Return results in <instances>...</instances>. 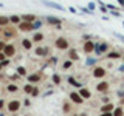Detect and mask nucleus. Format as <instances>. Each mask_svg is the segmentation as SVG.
I'll list each match as a JSON object with an SVG mask.
<instances>
[{"label":"nucleus","instance_id":"nucleus-6","mask_svg":"<svg viewBox=\"0 0 124 116\" xmlns=\"http://www.w3.org/2000/svg\"><path fill=\"white\" fill-rule=\"evenodd\" d=\"M19 108H20V102H19L17 99L11 101V102L8 104V110H9V111H17Z\"/></svg>","mask_w":124,"mask_h":116},{"label":"nucleus","instance_id":"nucleus-36","mask_svg":"<svg viewBox=\"0 0 124 116\" xmlns=\"http://www.w3.org/2000/svg\"><path fill=\"white\" fill-rule=\"evenodd\" d=\"M123 60H124V56H123Z\"/></svg>","mask_w":124,"mask_h":116},{"label":"nucleus","instance_id":"nucleus-37","mask_svg":"<svg viewBox=\"0 0 124 116\" xmlns=\"http://www.w3.org/2000/svg\"><path fill=\"white\" fill-rule=\"evenodd\" d=\"M75 116H76V115H75Z\"/></svg>","mask_w":124,"mask_h":116},{"label":"nucleus","instance_id":"nucleus-26","mask_svg":"<svg viewBox=\"0 0 124 116\" xmlns=\"http://www.w3.org/2000/svg\"><path fill=\"white\" fill-rule=\"evenodd\" d=\"M8 91H17V85H14V84H11V85H8Z\"/></svg>","mask_w":124,"mask_h":116},{"label":"nucleus","instance_id":"nucleus-19","mask_svg":"<svg viewBox=\"0 0 124 116\" xmlns=\"http://www.w3.org/2000/svg\"><path fill=\"white\" fill-rule=\"evenodd\" d=\"M22 46H23V48H26V50H30L31 48V40H28V39H23V40H22Z\"/></svg>","mask_w":124,"mask_h":116},{"label":"nucleus","instance_id":"nucleus-9","mask_svg":"<svg viewBox=\"0 0 124 116\" xmlns=\"http://www.w3.org/2000/svg\"><path fill=\"white\" fill-rule=\"evenodd\" d=\"M48 53H50V48H46V46H37V50H36L37 56H46Z\"/></svg>","mask_w":124,"mask_h":116},{"label":"nucleus","instance_id":"nucleus-34","mask_svg":"<svg viewBox=\"0 0 124 116\" xmlns=\"http://www.w3.org/2000/svg\"><path fill=\"white\" fill-rule=\"evenodd\" d=\"M5 57H6V54L3 53V51H0V60H3V59H5Z\"/></svg>","mask_w":124,"mask_h":116},{"label":"nucleus","instance_id":"nucleus-33","mask_svg":"<svg viewBox=\"0 0 124 116\" xmlns=\"http://www.w3.org/2000/svg\"><path fill=\"white\" fill-rule=\"evenodd\" d=\"M101 101H102V102H104V104H108V102H110V99H108V98H107V96H106V98H102V99H101Z\"/></svg>","mask_w":124,"mask_h":116},{"label":"nucleus","instance_id":"nucleus-5","mask_svg":"<svg viewBox=\"0 0 124 116\" xmlns=\"http://www.w3.org/2000/svg\"><path fill=\"white\" fill-rule=\"evenodd\" d=\"M19 29L26 33V31L34 29V25H33V23H30V22H22V23H19Z\"/></svg>","mask_w":124,"mask_h":116},{"label":"nucleus","instance_id":"nucleus-22","mask_svg":"<svg viewBox=\"0 0 124 116\" xmlns=\"http://www.w3.org/2000/svg\"><path fill=\"white\" fill-rule=\"evenodd\" d=\"M53 82L56 84V85H59L61 84V76L59 74H53Z\"/></svg>","mask_w":124,"mask_h":116},{"label":"nucleus","instance_id":"nucleus-20","mask_svg":"<svg viewBox=\"0 0 124 116\" xmlns=\"http://www.w3.org/2000/svg\"><path fill=\"white\" fill-rule=\"evenodd\" d=\"M9 22H11V20H9L8 17H3V15L0 17V26H5V25H8Z\"/></svg>","mask_w":124,"mask_h":116},{"label":"nucleus","instance_id":"nucleus-10","mask_svg":"<svg viewBox=\"0 0 124 116\" xmlns=\"http://www.w3.org/2000/svg\"><path fill=\"white\" fill-rule=\"evenodd\" d=\"M107 50H108V45H107V44H101V45H98V46H96V53H98V54H102V53H106Z\"/></svg>","mask_w":124,"mask_h":116},{"label":"nucleus","instance_id":"nucleus-17","mask_svg":"<svg viewBox=\"0 0 124 116\" xmlns=\"http://www.w3.org/2000/svg\"><path fill=\"white\" fill-rule=\"evenodd\" d=\"M68 54H70V60H78L79 59V56H78V53L75 51V50H70Z\"/></svg>","mask_w":124,"mask_h":116},{"label":"nucleus","instance_id":"nucleus-13","mask_svg":"<svg viewBox=\"0 0 124 116\" xmlns=\"http://www.w3.org/2000/svg\"><path fill=\"white\" fill-rule=\"evenodd\" d=\"M28 79H30V82H39V80L42 79V76H40V73H36V74L28 76Z\"/></svg>","mask_w":124,"mask_h":116},{"label":"nucleus","instance_id":"nucleus-25","mask_svg":"<svg viewBox=\"0 0 124 116\" xmlns=\"http://www.w3.org/2000/svg\"><path fill=\"white\" fill-rule=\"evenodd\" d=\"M17 73H19L20 76H25V74H26V70L23 68V67H19V68H17Z\"/></svg>","mask_w":124,"mask_h":116},{"label":"nucleus","instance_id":"nucleus-12","mask_svg":"<svg viewBox=\"0 0 124 116\" xmlns=\"http://www.w3.org/2000/svg\"><path fill=\"white\" fill-rule=\"evenodd\" d=\"M115 110V105L112 102H108V104H104L102 107H101V111H113Z\"/></svg>","mask_w":124,"mask_h":116},{"label":"nucleus","instance_id":"nucleus-14","mask_svg":"<svg viewBox=\"0 0 124 116\" xmlns=\"http://www.w3.org/2000/svg\"><path fill=\"white\" fill-rule=\"evenodd\" d=\"M23 22H34V20H36V15H33V14H26V15H23Z\"/></svg>","mask_w":124,"mask_h":116},{"label":"nucleus","instance_id":"nucleus-15","mask_svg":"<svg viewBox=\"0 0 124 116\" xmlns=\"http://www.w3.org/2000/svg\"><path fill=\"white\" fill-rule=\"evenodd\" d=\"M112 113H113V116H124V110H123V107H116Z\"/></svg>","mask_w":124,"mask_h":116},{"label":"nucleus","instance_id":"nucleus-23","mask_svg":"<svg viewBox=\"0 0 124 116\" xmlns=\"http://www.w3.org/2000/svg\"><path fill=\"white\" fill-rule=\"evenodd\" d=\"M71 65H73V62H71V60H67V62H64V65H62V68H64V70H68L70 67H71Z\"/></svg>","mask_w":124,"mask_h":116},{"label":"nucleus","instance_id":"nucleus-27","mask_svg":"<svg viewBox=\"0 0 124 116\" xmlns=\"http://www.w3.org/2000/svg\"><path fill=\"white\" fill-rule=\"evenodd\" d=\"M13 23H20V17H17V15H13V17L9 19Z\"/></svg>","mask_w":124,"mask_h":116},{"label":"nucleus","instance_id":"nucleus-21","mask_svg":"<svg viewBox=\"0 0 124 116\" xmlns=\"http://www.w3.org/2000/svg\"><path fill=\"white\" fill-rule=\"evenodd\" d=\"M48 22L50 23H54V25H61V20H59V19H56V17H48Z\"/></svg>","mask_w":124,"mask_h":116},{"label":"nucleus","instance_id":"nucleus-32","mask_svg":"<svg viewBox=\"0 0 124 116\" xmlns=\"http://www.w3.org/2000/svg\"><path fill=\"white\" fill-rule=\"evenodd\" d=\"M5 42H2V40H0V51H3V50H5Z\"/></svg>","mask_w":124,"mask_h":116},{"label":"nucleus","instance_id":"nucleus-7","mask_svg":"<svg viewBox=\"0 0 124 116\" xmlns=\"http://www.w3.org/2000/svg\"><path fill=\"white\" fill-rule=\"evenodd\" d=\"M3 53L6 54V57L14 56V53H16V46H14V45H6V46H5V50H3Z\"/></svg>","mask_w":124,"mask_h":116},{"label":"nucleus","instance_id":"nucleus-28","mask_svg":"<svg viewBox=\"0 0 124 116\" xmlns=\"http://www.w3.org/2000/svg\"><path fill=\"white\" fill-rule=\"evenodd\" d=\"M99 116H113V113H112V111H102Z\"/></svg>","mask_w":124,"mask_h":116},{"label":"nucleus","instance_id":"nucleus-24","mask_svg":"<svg viewBox=\"0 0 124 116\" xmlns=\"http://www.w3.org/2000/svg\"><path fill=\"white\" fill-rule=\"evenodd\" d=\"M33 85H31V84H28V85H25V88H23V90H25V93H31V91H33Z\"/></svg>","mask_w":124,"mask_h":116},{"label":"nucleus","instance_id":"nucleus-1","mask_svg":"<svg viewBox=\"0 0 124 116\" xmlns=\"http://www.w3.org/2000/svg\"><path fill=\"white\" fill-rule=\"evenodd\" d=\"M54 46L57 50H68V40L65 37H57L54 42Z\"/></svg>","mask_w":124,"mask_h":116},{"label":"nucleus","instance_id":"nucleus-35","mask_svg":"<svg viewBox=\"0 0 124 116\" xmlns=\"http://www.w3.org/2000/svg\"><path fill=\"white\" fill-rule=\"evenodd\" d=\"M3 107V101H0V108H2Z\"/></svg>","mask_w":124,"mask_h":116},{"label":"nucleus","instance_id":"nucleus-18","mask_svg":"<svg viewBox=\"0 0 124 116\" xmlns=\"http://www.w3.org/2000/svg\"><path fill=\"white\" fill-rule=\"evenodd\" d=\"M107 57H110V59H118V57H121V54H119L118 51H112L107 54Z\"/></svg>","mask_w":124,"mask_h":116},{"label":"nucleus","instance_id":"nucleus-31","mask_svg":"<svg viewBox=\"0 0 124 116\" xmlns=\"http://www.w3.org/2000/svg\"><path fill=\"white\" fill-rule=\"evenodd\" d=\"M70 108H71V107H70V104H64V110H65V113H68Z\"/></svg>","mask_w":124,"mask_h":116},{"label":"nucleus","instance_id":"nucleus-2","mask_svg":"<svg viewBox=\"0 0 124 116\" xmlns=\"http://www.w3.org/2000/svg\"><path fill=\"white\" fill-rule=\"evenodd\" d=\"M107 74V71H106V68H102V67H95L93 68V77H98V79H102L104 76Z\"/></svg>","mask_w":124,"mask_h":116},{"label":"nucleus","instance_id":"nucleus-8","mask_svg":"<svg viewBox=\"0 0 124 116\" xmlns=\"http://www.w3.org/2000/svg\"><path fill=\"white\" fill-rule=\"evenodd\" d=\"M96 90H98L99 93H106L108 90V82H99L98 85H96Z\"/></svg>","mask_w":124,"mask_h":116},{"label":"nucleus","instance_id":"nucleus-30","mask_svg":"<svg viewBox=\"0 0 124 116\" xmlns=\"http://www.w3.org/2000/svg\"><path fill=\"white\" fill-rule=\"evenodd\" d=\"M31 94H33V96H37V94H39V88L34 87V88H33V91H31Z\"/></svg>","mask_w":124,"mask_h":116},{"label":"nucleus","instance_id":"nucleus-16","mask_svg":"<svg viewBox=\"0 0 124 116\" xmlns=\"http://www.w3.org/2000/svg\"><path fill=\"white\" fill-rule=\"evenodd\" d=\"M42 40H44V34L42 33H36L33 36V42H42Z\"/></svg>","mask_w":124,"mask_h":116},{"label":"nucleus","instance_id":"nucleus-4","mask_svg":"<svg viewBox=\"0 0 124 116\" xmlns=\"http://www.w3.org/2000/svg\"><path fill=\"white\" fill-rule=\"evenodd\" d=\"M95 48H96V45L95 44H93V42L92 40H85V44H84V51L85 53H93V51H95Z\"/></svg>","mask_w":124,"mask_h":116},{"label":"nucleus","instance_id":"nucleus-11","mask_svg":"<svg viewBox=\"0 0 124 116\" xmlns=\"http://www.w3.org/2000/svg\"><path fill=\"white\" fill-rule=\"evenodd\" d=\"M79 94L82 96L84 99H90V98H92V93L88 91L87 88H81V90H79Z\"/></svg>","mask_w":124,"mask_h":116},{"label":"nucleus","instance_id":"nucleus-3","mask_svg":"<svg viewBox=\"0 0 124 116\" xmlns=\"http://www.w3.org/2000/svg\"><path fill=\"white\" fill-rule=\"evenodd\" d=\"M70 99H71V102H75V104H82L84 102V98L79 94V93H75V91L70 93Z\"/></svg>","mask_w":124,"mask_h":116},{"label":"nucleus","instance_id":"nucleus-29","mask_svg":"<svg viewBox=\"0 0 124 116\" xmlns=\"http://www.w3.org/2000/svg\"><path fill=\"white\" fill-rule=\"evenodd\" d=\"M33 25H34V29H36V28H40V26H42V22H39V20H37V22H34Z\"/></svg>","mask_w":124,"mask_h":116}]
</instances>
